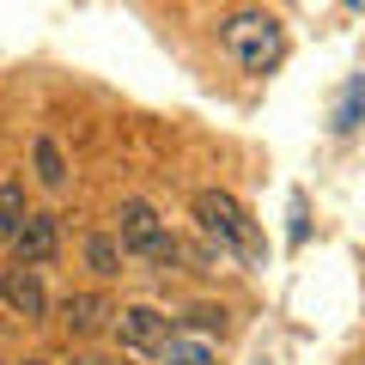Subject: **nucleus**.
<instances>
[{
	"label": "nucleus",
	"mask_w": 365,
	"mask_h": 365,
	"mask_svg": "<svg viewBox=\"0 0 365 365\" xmlns=\"http://www.w3.org/2000/svg\"><path fill=\"white\" fill-rule=\"evenodd\" d=\"M220 43H225V55H232L244 73H274L280 55H287V31H280L274 13H262V6H237V13H225L220 19Z\"/></svg>",
	"instance_id": "1"
},
{
	"label": "nucleus",
	"mask_w": 365,
	"mask_h": 365,
	"mask_svg": "<svg viewBox=\"0 0 365 365\" xmlns=\"http://www.w3.org/2000/svg\"><path fill=\"white\" fill-rule=\"evenodd\" d=\"M55 244H61V225H55V213H25V225H19V237H13L19 268H43V262L55 256Z\"/></svg>",
	"instance_id": "6"
},
{
	"label": "nucleus",
	"mask_w": 365,
	"mask_h": 365,
	"mask_svg": "<svg viewBox=\"0 0 365 365\" xmlns=\"http://www.w3.org/2000/svg\"><path fill=\"white\" fill-rule=\"evenodd\" d=\"M165 365H213V353L207 347H201V341H170V347H165Z\"/></svg>",
	"instance_id": "12"
},
{
	"label": "nucleus",
	"mask_w": 365,
	"mask_h": 365,
	"mask_svg": "<svg viewBox=\"0 0 365 365\" xmlns=\"http://www.w3.org/2000/svg\"><path fill=\"white\" fill-rule=\"evenodd\" d=\"M189 323H195V329H207V335H213V329L225 335V311H213V304H201V311H189Z\"/></svg>",
	"instance_id": "13"
},
{
	"label": "nucleus",
	"mask_w": 365,
	"mask_h": 365,
	"mask_svg": "<svg viewBox=\"0 0 365 365\" xmlns=\"http://www.w3.org/2000/svg\"><path fill=\"white\" fill-rule=\"evenodd\" d=\"M116 341L128 359H165V347L177 341V329H170L165 311H153V304H128V311H116Z\"/></svg>",
	"instance_id": "4"
},
{
	"label": "nucleus",
	"mask_w": 365,
	"mask_h": 365,
	"mask_svg": "<svg viewBox=\"0 0 365 365\" xmlns=\"http://www.w3.org/2000/svg\"><path fill=\"white\" fill-rule=\"evenodd\" d=\"M25 365H49V359H25Z\"/></svg>",
	"instance_id": "15"
},
{
	"label": "nucleus",
	"mask_w": 365,
	"mask_h": 365,
	"mask_svg": "<svg viewBox=\"0 0 365 365\" xmlns=\"http://www.w3.org/2000/svg\"><path fill=\"white\" fill-rule=\"evenodd\" d=\"M86 262H91L98 274H104V280H116V274H122V262H128V250H122V237L98 232V237H86Z\"/></svg>",
	"instance_id": "8"
},
{
	"label": "nucleus",
	"mask_w": 365,
	"mask_h": 365,
	"mask_svg": "<svg viewBox=\"0 0 365 365\" xmlns=\"http://www.w3.org/2000/svg\"><path fill=\"white\" fill-rule=\"evenodd\" d=\"M195 225L237 262H262V250H268L262 232H256V220H250V213L237 207V195H225V189H201L195 195Z\"/></svg>",
	"instance_id": "2"
},
{
	"label": "nucleus",
	"mask_w": 365,
	"mask_h": 365,
	"mask_svg": "<svg viewBox=\"0 0 365 365\" xmlns=\"http://www.w3.org/2000/svg\"><path fill=\"white\" fill-rule=\"evenodd\" d=\"M73 365H122V359H110V353H79Z\"/></svg>",
	"instance_id": "14"
},
{
	"label": "nucleus",
	"mask_w": 365,
	"mask_h": 365,
	"mask_svg": "<svg viewBox=\"0 0 365 365\" xmlns=\"http://www.w3.org/2000/svg\"><path fill=\"white\" fill-rule=\"evenodd\" d=\"M116 237H122L128 256H146L153 268H165V274L182 262V244L165 232V220L153 213V201H140V195H128V201L116 207Z\"/></svg>",
	"instance_id": "3"
},
{
	"label": "nucleus",
	"mask_w": 365,
	"mask_h": 365,
	"mask_svg": "<svg viewBox=\"0 0 365 365\" xmlns=\"http://www.w3.org/2000/svg\"><path fill=\"white\" fill-rule=\"evenodd\" d=\"M61 323H67V335H98V329L116 323V304H110L104 292H67Z\"/></svg>",
	"instance_id": "7"
},
{
	"label": "nucleus",
	"mask_w": 365,
	"mask_h": 365,
	"mask_svg": "<svg viewBox=\"0 0 365 365\" xmlns=\"http://www.w3.org/2000/svg\"><path fill=\"white\" fill-rule=\"evenodd\" d=\"M0 304L25 323H43L49 317V292H43V274L37 268H0Z\"/></svg>",
	"instance_id": "5"
},
{
	"label": "nucleus",
	"mask_w": 365,
	"mask_h": 365,
	"mask_svg": "<svg viewBox=\"0 0 365 365\" xmlns=\"http://www.w3.org/2000/svg\"><path fill=\"white\" fill-rule=\"evenodd\" d=\"M359 110H365V73H359V79H347V91H341L335 134H353V128H359Z\"/></svg>",
	"instance_id": "11"
},
{
	"label": "nucleus",
	"mask_w": 365,
	"mask_h": 365,
	"mask_svg": "<svg viewBox=\"0 0 365 365\" xmlns=\"http://www.w3.org/2000/svg\"><path fill=\"white\" fill-rule=\"evenodd\" d=\"M25 189L19 182H0V244H13L19 237V225H25Z\"/></svg>",
	"instance_id": "9"
},
{
	"label": "nucleus",
	"mask_w": 365,
	"mask_h": 365,
	"mask_svg": "<svg viewBox=\"0 0 365 365\" xmlns=\"http://www.w3.org/2000/svg\"><path fill=\"white\" fill-rule=\"evenodd\" d=\"M37 177H43V189H67V158H61V146L49 134L37 140Z\"/></svg>",
	"instance_id": "10"
}]
</instances>
